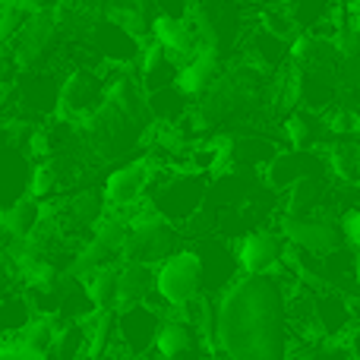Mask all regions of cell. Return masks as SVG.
Listing matches in <instances>:
<instances>
[{
  "label": "cell",
  "mask_w": 360,
  "mask_h": 360,
  "mask_svg": "<svg viewBox=\"0 0 360 360\" xmlns=\"http://www.w3.org/2000/svg\"><path fill=\"white\" fill-rule=\"evenodd\" d=\"M35 316H38V310H35V304L29 300V294H25L22 288H6L4 304H0L4 335H16V332H22Z\"/></svg>",
  "instance_id": "cell-20"
},
{
  "label": "cell",
  "mask_w": 360,
  "mask_h": 360,
  "mask_svg": "<svg viewBox=\"0 0 360 360\" xmlns=\"http://www.w3.org/2000/svg\"><path fill=\"white\" fill-rule=\"evenodd\" d=\"M215 345L224 360H288L291 291L275 275H240L218 297Z\"/></svg>",
  "instance_id": "cell-1"
},
{
  "label": "cell",
  "mask_w": 360,
  "mask_h": 360,
  "mask_svg": "<svg viewBox=\"0 0 360 360\" xmlns=\"http://www.w3.org/2000/svg\"><path fill=\"white\" fill-rule=\"evenodd\" d=\"M196 253H199V259H202L205 294H209V297H221L243 275L240 262H237V250H231L221 237H199Z\"/></svg>",
  "instance_id": "cell-12"
},
{
  "label": "cell",
  "mask_w": 360,
  "mask_h": 360,
  "mask_svg": "<svg viewBox=\"0 0 360 360\" xmlns=\"http://www.w3.org/2000/svg\"><path fill=\"white\" fill-rule=\"evenodd\" d=\"M202 294H205V275H202V259H199L196 247L177 250L171 259H165L158 266L155 300L165 310H180V307L193 304Z\"/></svg>",
  "instance_id": "cell-5"
},
{
  "label": "cell",
  "mask_w": 360,
  "mask_h": 360,
  "mask_svg": "<svg viewBox=\"0 0 360 360\" xmlns=\"http://www.w3.org/2000/svg\"><path fill=\"white\" fill-rule=\"evenodd\" d=\"M209 177L199 171H155V184L149 190V202L158 215L174 221L177 228H186L193 218L202 212L205 199H209Z\"/></svg>",
  "instance_id": "cell-2"
},
{
  "label": "cell",
  "mask_w": 360,
  "mask_h": 360,
  "mask_svg": "<svg viewBox=\"0 0 360 360\" xmlns=\"http://www.w3.org/2000/svg\"><path fill=\"white\" fill-rule=\"evenodd\" d=\"M348 345H351V354H354V360H360V329H354L348 335Z\"/></svg>",
  "instance_id": "cell-26"
},
{
  "label": "cell",
  "mask_w": 360,
  "mask_h": 360,
  "mask_svg": "<svg viewBox=\"0 0 360 360\" xmlns=\"http://www.w3.org/2000/svg\"><path fill=\"white\" fill-rule=\"evenodd\" d=\"M259 10H266V6H278V4H288V0H253Z\"/></svg>",
  "instance_id": "cell-27"
},
{
  "label": "cell",
  "mask_w": 360,
  "mask_h": 360,
  "mask_svg": "<svg viewBox=\"0 0 360 360\" xmlns=\"http://www.w3.org/2000/svg\"><path fill=\"white\" fill-rule=\"evenodd\" d=\"M4 4H13L25 13H44V10H54L57 0H4Z\"/></svg>",
  "instance_id": "cell-25"
},
{
  "label": "cell",
  "mask_w": 360,
  "mask_h": 360,
  "mask_svg": "<svg viewBox=\"0 0 360 360\" xmlns=\"http://www.w3.org/2000/svg\"><path fill=\"white\" fill-rule=\"evenodd\" d=\"M108 360H127V357H114V354H111V357H108Z\"/></svg>",
  "instance_id": "cell-29"
},
{
  "label": "cell",
  "mask_w": 360,
  "mask_h": 360,
  "mask_svg": "<svg viewBox=\"0 0 360 360\" xmlns=\"http://www.w3.org/2000/svg\"><path fill=\"white\" fill-rule=\"evenodd\" d=\"M63 186L60 180V171H57L54 158L51 162H35L32 165V174H29V186H25V193L35 199H41V202H51V199L57 196V190Z\"/></svg>",
  "instance_id": "cell-22"
},
{
  "label": "cell",
  "mask_w": 360,
  "mask_h": 360,
  "mask_svg": "<svg viewBox=\"0 0 360 360\" xmlns=\"http://www.w3.org/2000/svg\"><path fill=\"white\" fill-rule=\"evenodd\" d=\"M158 291V269L146 262H120V297L117 310L152 304Z\"/></svg>",
  "instance_id": "cell-18"
},
{
  "label": "cell",
  "mask_w": 360,
  "mask_h": 360,
  "mask_svg": "<svg viewBox=\"0 0 360 360\" xmlns=\"http://www.w3.org/2000/svg\"><path fill=\"white\" fill-rule=\"evenodd\" d=\"M29 16L32 13L19 10V6H13V4L0 6V41H4V48L19 35V32H22V25L29 22Z\"/></svg>",
  "instance_id": "cell-23"
},
{
  "label": "cell",
  "mask_w": 360,
  "mask_h": 360,
  "mask_svg": "<svg viewBox=\"0 0 360 360\" xmlns=\"http://www.w3.org/2000/svg\"><path fill=\"white\" fill-rule=\"evenodd\" d=\"M152 41H158L171 57L184 67L190 57H196L202 51L199 44V35L193 29L190 19H174V16H158L155 19V29H152Z\"/></svg>",
  "instance_id": "cell-17"
},
{
  "label": "cell",
  "mask_w": 360,
  "mask_h": 360,
  "mask_svg": "<svg viewBox=\"0 0 360 360\" xmlns=\"http://www.w3.org/2000/svg\"><path fill=\"white\" fill-rule=\"evenodd\" d=\"M313 294V332L326 342H342L357 329L354 300H348L338 288H310Z\"/></svg>",
  "instance_id": "cell-10"
},
{
  "label": "cell",
  "mask_w": 360,
  "mask_h": 360,
  "mask_svg": "<svg viewBox=\"0 0 360 360\" xmlns=\"http://www.w3.org/2000/svg\"><path fill=\"white\" fill-rule=\"evenodd\" d=\"M86 291L92 297L95 310H117V297H120V262L101 266L92 278L86 281Z\"/></svg>",
  "instance_id": "cell-21"
},
{
  "label": "cell",
  "mask_w": 360,
  "mask_h": 360,
  "mask_svg": "<svg viewBox=\"0 0 360 360\" xmlns=\"http://www.w3.org/2000/svg\"><path fill=\"white\" fill-rule=\"evenodd\" d=\"M120 323H117V348L114 357H127V360H155V342L162 323L168 316L162 304H139L130 310H117Z\"/></svg>",
  "instance_id": "cell-6"
},
{
  "label": "cell",
  "mask_w": 360,
  "mask_h": 360,
  "mask_svg": "<svg viewBox=\"0 0 360 360\" xmlns=\"http://www.w3.org/2000/svg\"><path fill=\"white\" fill-rule=\"evenodd\" d=\"M130 215V237L124 243V262H146V266H162L165 259L177 253L180 247V231L174 221L158 215L152 202L136 205Z\"/></svg>",
  "instance_id": "cell-3"
},
{
  "label": "cell",
  "mask_w": 360,
  "mask_h": 360,
  "mask_svg": "<svg viewBox=\"0 0 360 360\" xmlns=\"http://www.w3.org/2000/svg\"><path fill=\"white\" fill-rule=\"evenodd\" d=\"M44 221H48V202L29 196V193L16 196L4 209V215H0V224H4L6 240H25V237L38 234Z\"/></svg>",
  "instance_id": "cell-16"
},
{
  "label": "cell",
  "mask_w": 360,
  "mask_h": 360,
  "mask_svg": "<svg viewBox=\"0 0 360 360\" xmlns=\"http://www.w3.org/2000/svg\"><path fill=\"white\" fill-rule=\"evenodd\" d=\"M278 231L291 247L313 256H332L348 247L342 231V218L329 215H278Z\"/></svg>",
  "instance_id": "cell-7"
},
{
  "label": "cell",
  "mask_w": 360,
  "mask_h": 360,
  "mask_svg": "<svg viewBox=\"0 0 360 360\" xmlns=\"http://www.w3.org/2000/svg\"><path fill=\"white\" fill-rule=\"evenodd\" d=\"M234 250H237V262H240L243 275H272L285 262L288 240L281 237V231L253 228L247 234H240Z\"/></svg>",
  "instance_id": "cell-11"
},
{
  "label": "cell",
  "mask_w": 360,
  "mask_h": 360,
  "mask_svg": "<svg viewBox=\"0 0 360 360\" xmlns=\"http://www.w3.org/2000/svg\"><path fill=\"white\" fill-rule=\"evenodd\" d=\"M354 285H357V291H360V253H357V259H354Z\"/></svg>",
  "instance_id": "cell-28"
},
{
  "label": "cell",
  "mask_w": 360,
  "mask_h": 360,
  "mask_svg": "<svg viewBox=\"0 0 360 360\" xmlns=\"http://www.w3.org/2000/svg\"><path fill=\"white\" fill-rule=\"evenodd\" d=\"M342 231H345V240L348 247L360 253V205H348L342 212Z\"/></svg>",
  "instance_id": "cell-24"
},
{
  "label": "cell",
  "mask_w": 360,
  "mask_h": 360,
  "mask_svg": "<svg viewBox=\"0 0 360 360\" xmlns=\"http://www.w3.org/2000/svg\"><path fill=\"white\" fill-rule=\"evenodd\" d=\"M221 76H224V51L221 48H202L196 57H190V60L180 67L177 89L190 101H199L202 95L212 92V86H215Z\"/></svg>",
  "instance_id": "cell-13"
},
{
  "label": "cell",
  "mask_w": 360,
  "mask_h": 360,
  "mask_svg": "<svg viewBox=\"0 0 360 360\" xmlns=\"http://www.w3.org/2000/svg\"><path fill=\"white\" fill-rule=\"evenodd\" d=\"M105 101H108V76H101V70L73 67L60 79V89H57L54 117L63 120V124L82 127Z\"/></svg>",
  "instance_id": "cell-4"
},
{
  "label": "cell",
  "mask_w": 360,
  "mask_h": 360,
  "mask_svg": "<svg viewBox=\"0 0 360 360\" xmlns=\"http://www.w3.org/2000/svg\"><path fill=\"white\" fill-rule=\"evenodd\" d=\"M155 165L149 158H136V162H127L120 168H114L108 174L105 186V202L108 209H117V212H133L136 205L149 202V190L155 184Z\"/></svg>",
  "instance_id": "cell-8"
},
{
  "label": "cell",
  "mask_w": 360,
  "mask_h": 360,
  "mask_svg": "<svg viewBox=\"0 0 360 360\" xmlns=\"http://www.w3.org/2000/svg\"><path fill=\"white\" fill-rule=\"evenodd\" d=\"M205 345L196 326L186 316H180V313L168 310L162 332H158V342H155V360H190Z\"/></svg>",
  "instance_id": "cell-14"
},
{
  "label": "cell",
  "mask_w": 360,
  "mask_h": 360,
  "mask_svg": "<svg viewBox=\"0 0 360 360\" xmlns=\"http://www.w3.org/2000/svg\"><path fill=\"white\" fill-rule=\"evenodd\" d=\"M60 35V25L54 19V10H44V13H32L29 22L22 25L16 38L6 44V57L16 63V70H35L38 63L44 60V54L51 51L54 38Z\"/></svg>",
  "instance_id": "cell-9"
},
{
  "label": "cell",
  "mask_w": 360,
  "mask_h": 360,
  "mask_svg": "<svg viewBox=\"0 0 360 360\" xmlns=\"http://www.w3.org/2000/svg\"><path fill=\"white\" fill-rule=\"evenodd\" d=\"M326 196V180L323 177H304L294 186L285 190L281 199V215H316Z\"/></svg>",
  "instance_id": "cell-19"
},
{
  "label": "cell",
  "mask_w": 360,
  "mask_h": 360,
  "mask_svg": "<svg viewBox=\"0 0 360 360\" xmlns=\"http://www.w3.org/2000/svg\"><path fill=\"white\" fill-rule=\"evenodd\" d=\"M158 0H105V19L133 35L136 41H152V29H155Z\"/></svg>",
  "instance_id": "cell-15"
}]
</instances>
